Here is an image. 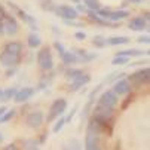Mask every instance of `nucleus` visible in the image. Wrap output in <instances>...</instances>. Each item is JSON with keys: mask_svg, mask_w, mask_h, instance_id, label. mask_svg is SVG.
Listing matches in <instances>:
<instances>
[{"mask_svg": "<svg viewBox=\"0 0 150 150\" xmlns=\"http://www.w3.org/2000/svg\"><path fill=\"white\" fill-rule=\"evenodd\" d=\"M21 51H23V46L18 42H11L8 43L3 49V52L0 54V64L5 67H13L19 62L21 58Z\"/></svg>", "mask_w": 150, "mask_h": 150, "instance_id": "1", "label": "nucleus"}, {"mask_svg": "<svg viewBox=\"0 0 150 150\" xmlns=\"http://www.w3.org/2000/svg\"><path fill=\"white\" fill-rule=\"evenodd\" d=\"M98 123L94 120V122H89L88 125V129H86V140H85V147L88 150H95L98 149Z\"/></svg>", "mask_w": 150, "mask_h": 150, "instance_id": "2", "label": "nucleus"}, {"mask_svg": "<svg viewBox=\"0 0 150 150\" xmlns=\"http://www.w3.org/2000/svg\"><path fill=\"white\" fill-rule=\"evenodd\" d=\"M67 110V101L64 98H58L52 103L51 109H49V115H48V122L55 120L57 117H59L64 112Z\"/></svg>", "mask_w": 150, "mask_h": 150, "instance_id": "3", "label": "nucleus"}, {"mask_svg": "<svg viewBox=\"0 0 150 150\" xmlns=\"http://www.w3.org/2000/svg\"><path fill=\"white\" fill-rule=\"evenodd\" d=\"M37 62L40 69L43 70H51L54 67V59H52V54L49 48H42L37 52Z\"/></svg>", "mask_w": 150, "mask_h": 150, "instance_id": "4", "label": "nucleus"}, {"mask_svg": "<svg viewBox=\"0 0 150 150\" xmlns=\"http://www.w3.org/2000/svg\"><path fill=\"white\" fill-rule=\"evenodd\" d=\"M113 115V109L112 107H107L103 104H98L95 109H94V120L97 123H104L107 122Z\"/></svg>", "mask_w": 150, "mask_h": 150, "instance_id": "5", "label": "nucleus"}, {"mask_svg": "<svg viewBox=\"0 0 150 150\" xmlns=\"http://www.w3.org/2000/svg\"><path fill=\"white\" fill-rule=\"evenodd\" d=\"M55 13L64 19H74L77 18V9L71 8V6H67V5H61V6H57L55 8Z\"/></svg>", "mask_w": 150, "mask_h": 150, "instance_id": "6", "label": "nucleus"}, {"mask_svg": "<svg viewBox=\"0 0 150 150\" xmlns=\"http://www.w3.org/2000/svg\"><path fill=\"white\" fill-rule=\"evenodd\" d=\"M98 13L105 18L107 21H119V19H123L129 15L128 11H104V9H100Z\"/></svg>", "mask_w": 150, "mask_h": 150, "instance_id": "7", "label": "nucleus"}, {"mask_svg": "<svg viewBox=\"0 0 150 150\" xmlns=\"http://www.w3.org/2000/svg\"><path fill=\"white\" fill-rule=\"evenodd\" d=\"M98 104H103V105H107V107H113L117 104V94L115 91H105L101 94L100 100H98Z\"/></svg>", "mask_w": 150, "mask_h": 150, "instance_id": "8", "label": "nucleus"}, {"mask_svg": "<svg viewBox=\"0 0 150 150\" xmlns=\"http://www.w3.org/2000/svg\"><path fill=\"white\" fill-rule=\"evenodd\" d=\"M113 91L117 94V95H125L131 91V82L126 80V79H122V80H117L113 86Z\"/></svg>", "mask_w": 150, "mask_h": 150, "instance_id": "9", "label": "nucleus"}, {"mask_svg": "<svg viewBox=\"0 0 150 150\" xmlns=\"http://www.w3.org/2000/svg\"><path fill=\"white\" fill-rule=\"evenodd\" d=\"M146 71H147V69L138 70V71H135L134 74H131V77H129L131 85H134V86H140V85L146 83V82H147V74H146Z\"/></svg>", "mask_w": 150, "mask_h": 150, "instance_id": "10", "label": "nucleus"}, {"mask_svg": "<svg viewBox=\"0 0 150 150\" xmlns=\"http://www.w3.org/2000/svg\"><path fill=\"white\" fill-rule=\"evenodd\" d=\"M42 120H43V115H42V112H33V113H30L27 116L25 123L30 128H37V126H40Z\"/></svg>", "mask_w": 150, "mask_h": 150, "instance_id": "11", "label": "nucleus"}, {"mask_svg": "<svg viewBox=\"0 0 150 150\" xmlns=\"http://www.w3.org/2000/svg\"><path fill=\"white\" fill-rule=\"evenodd\" d=\"M34 94V89L33 88H23V89H19L15 95V101L16 103H24L27 100H30Z\"/></svg>", "mask_w": 150, "mask_h": 150, "instance_id": "12", "label": "nucleus"}, {"mask_svg": "<svg viewBox=\"0 0 150 150\" xmlns=\"http://www.w3.org/2000/svg\"><path fill=\"white\" fill-rule=\"evenodd\" d=\"M5 31L8 34H16L18 33V23L15 21V18H11V16H6L5 18Z\"/></svg>", "mask_w": 150, "mask_h": 150, "instance_id": "13", "label": "nucleus"}, {"mask_svg": "<svg viewBox=\"0 0 150 150\" xmlns=\"http://www.w3.org/2000/svg\"><path fill=\"white\" fill-rule=\"evenodd\" d=\"M129 28L134 30V31H141L146 28V18L143 16H137V18H132L129 21Z\"/></svg>", "mask_w": 150, "mask_h": 150, "instance_id": "14", "label": "nucleus"}, {"mask_svg": "<svg viewBox=\"0 0 150 150\" xmlns=\"http://www.w3.org/2000/svg\"><path fill=\"white\" fill-rule=\"evenodd\" d=\"M89 80H91V77H89L88 74H82L80 77H77V79H74V80H73L70 89H71V91H77L79 88H82V86H83V85H86Z\"/></svg>", "mask_w": 150, "mask_h": 150, "instance_id": "15", "label": "nucleus"}, {"mask_svg": "<svg viewBox=\"0 0 150 150\" xmlns=\"http://www.w3.org/2000/svg\"><path fill=\"white\" fill-rule=\"evenodd\" d=\"M61 58H62V62L64 64H69V66H70V64H76V62L80 61V57L77 54H71V52H66Z\"/></svg>", "mask_w": 150, "mask_h": 150, "instance_id": "16", "label": "nucleus"}, {"mask_svg": "<svg viewBox=\"0 0 150 150\" xmlns=\"http://www.w3.org/2000/svg\"><path fill=\"white\" fill-rule=\"evenodd\" d=\"M40 43H42V40H40L39 34L31 33V34L28 36V46H30V48H39Z\"/></svg>", "mask_w": 150, "mask_h": 150, "instance_id": "17", "label": "nucleus"}, {"mask_svg": "<svg viewBox=\"0 0 150 150\" xmlns=\"http://www.w3.org/2000/svg\"><path fill=\"white\" fill-rule=\"evenodd\" d=\"M88 16H89V19L95 21L97 24H103V25H107V24H109V23H107V19H105V18H103V16H101L100 13H95L94 11H91Z\"/></svg>", "mask_w": 150, "mask_h": 150, "instance_id": "18", "label": "nucleus"}, {"mask_svg": "<svg viewBox=\"0 0 150 150\" xmlns=\"http://www.w3.org/2000/svg\"><path fill=\"white\" fill-rule=\"evenodd\" d=\"M129 42V39L128 37H110L109 40H107V43L112 45V46H116V45H125Z\"/></svg>", "mask_w": 150, "mask_h": 150, "instance_id": "19", "label": "nucleus"}, {"mask_svg": "<svg viewBox=\"0 0 150 150\" xmlns=\"http://www.w3.org/2000/svg\"><path fill=\"white\" fill-rule=\"evenodd\" d=\"M16 92H18V89H16L15 86H12V88H9V89H6V91H3V95H2V100H3V101H9V100H12V98H15V95H16Z\"/></svg>", "mask_w": 150, "mask_h": 150, "instance_id": "20", "label": "nucleus"}, {"mask_svg": "<svg viewBox=\"0 0 150 150\" xmlns=\"http://www.w3.org/2000/svg\"><path fill=\"white\" fill-rule=\"evenodd\" d=\"M117 55H122V57H140V55H143V51H138V49H128V51H120V52H117Z\"/></svg>", "mask_w": 150, "mask_h": 150, "instance_id": "21", "label": "nucleus"}, {"mask_svg": "<svg viewBox=\"0 0 150 150\" xmlns=\"http://www.w3.org/2000/svg\"><path fill=\"white\" fill-rule=\"evenodd\" d=\"M83 73L80 71V70H74V69H70V70H67L66 71V77L67 79H71V80H74V79H77V77H80Z\"/></svg>", "mask_w": 150, "mask_h": 150, "instance_id": "22", "label": "nucleus"}, {"mask_svg": "<svg viewBox=\"0 0 150 150\" xmlns=\"http://www.w3.org/2000/svg\"><path fill=\"white\" fill-rule=\"evenodd\" d=\"M15 113H16V112H15L13 109H12V110H6V113H5L2 117H0V123H6V122H9V120L15 116Z\"/></svg>", "mask_w": 150, "mask_h": 150, "instance_id": "23", "label": "nucleus"}, {"mask_svg": "<svg viewBox=\"0 0 150 150\" xmlns=\"http://www.w3.org/2000/svg\"><path fill=\"white\" fill-rule=\"evenodd\" d=\"M126 62H128V57H122V55H116L112 61L113 66H123Z\"/></svg>", "mask_w": 150, "mask_h": 150, "instance_id": "24", "label": "nucleus"}, {"mask_svg": "<svg viewBox=\"0 0 150 150\" xmlns=\"http://www.w3.org/2000/svg\"><path fill=\"white\" fill-rule=\"evenodd\" d=\"M92 43L97 46V48H103V46H105V43H107V40L104 39V37H101V36H97V37H94V40H92Z\"/></svg>", "mask_w": 150, "mask_h": 150, "instance_id": "25", "label": "nucleus"}, {"mask_svg": "<svg viewBox=\"0 0 150 150\" xmlns=\"http://www.w3.org/2000/svg\"><path fill=\"white\" fill-rule=\"evenodd\" d=\"M85 3H86V6L92 11H100V3L97 2V0H83Z\"/></svg>", "mask_w": 150, "mask_h": 150, "instance_id": "26", "label": "nucleus"}, {"mask_svg": "<svg viewBox=\"0 0 150 150\" xmlns=\"http://www.w3.org/2000/svg\"><path fill=\"white\" fill-rule=\"evenodd\" d=\"M66 122H67L66 119H59V120L55 123V126H54V132H59V131L62 129V126L66 125Z\"/></svg>", "mask_w": 150, "mask_h": 150, "instance_id": "27", "label": "nucleus"}, {"mask_svg": "<svg viewBox=\"0 0 150 150\" xmlns=\"http://www.w3.org/2000/svg\"><path fill=\"white\" fill-rule=\"evenodd\" d=\"M54 46L57 48V51H58V54H59L61 57H62L64 54H66V51H64V46L59 43V42H55V45H54Z\"/></svg>", "mask_w": 150, "mask_h": 150, "instance_id": "28", "label": "nucleus"}, {"mask_svg": "<svg viewBox=\"0 0 150 150\" xmlns=\"http://www.w3.org/2000/svg\"><path fill=\"white\" fill-rule=\"evenodd\" d=\"M138 43H143V45L150 43V36H141V37H138Z\"/></svg>", "mask_w": 150, "mask_h": 150, "instance_id": "29", "label": "nucleus"}, {"mask_svg": "<svg viewBox=\"0 0 150 150\" xmlns=\"http://www.w3.org/2000/svg\"><path fill=\"white\" fill-rule=\"evenodd\" d=\"M74 37H76L77 40H83V39L86 37V36H85V33H82V31H77V33L74 34Z\"/></svg>", "mask_w": 150, "mask_h": 150, "instance_id": "30", "label": "nucleus"}, {"mask_svg": "<svg viewBox=\"0 0 150 150\" xmlns=\"http://www.w3.org/2000/svg\"><path fill=\"white\" fill-rule=\"evenodd\" d=\"M6 18V13H5V11H3V8L0 6V23H2V19H5Z\"/></svg>", "mask_w": 150, "mask_h": 150, "instance_id": "31", "label": "nucleus"}, {"mask_svg": "<svg viewBox=\"0 0 150 150\" xmlns=\"http://www.w3.org/2000/svg\"><path fill=\"white\" fill-rule=\"evenodd\" d=\"M6 110H8L6 107H0V117H2V116H3L5 113H6Z\"/></svg>", "mask_w": 150, "mask_h": 150, "instance_id": "32", "label": "nucleus"}, {"mask_svg": "<svg viewBox=\"0 0 150 150\" xmlns=\"http://www.w3.org/2000/svg\"><path fill=\"white\" fill-rule=\"evenodd\" d=\"M3 33H5V25H3L2 23H0V36H2Z\"/></svg>", "mask_w": 150, "mask_h": 150, "instance_id": "33", "label": "nucleus"}, {"mask_svg": "<svg viewBox=\"0 0 150 150\" xmlns=\"http://www.w3.org/2000/svg\"><path fill=\"white\" fill-rule=\"evenodd\" d=\"M146 74H147V83H150V69H147Z\"/></svg>", "mask_w": 150, "mask_h": 150, "instance_id": "34", "label": "nucleus"}, {"mask_svg": "<svg viewBox=\"0 0 150 150\" xmlns=\"http://www.w3.org/2000/svg\"><path fill=\"white\" fill-rule=\"evenodd\" d=\"M5 149H6V150H11V149H16V147H15L13 144H11V146H6Z\"/></svg>", "mask_w": 150, "mask_h": 150, "instance_id": "35", "label": "nucleus"}, {"mask_svg": "<svg viewBox=\"0 0 150 150\" xmlns=\"http://www.w3.org/2000/svg\"><path fill=\"white\" fill-rule=\"evenodd\" d=\"M77 11H85V8L82 5H77Z\"/></svg>", "mask_w": 150, "mask_h": 150, "instance_id": "36", "label": "nucleus"}, {"mask_svg": "<svg viewBox=\"0 0 150 150\" xmlns=\"http://www.w3.org/2000/svg\"><path fill=\"white\" fill-rule=\"evenodd\" d=\"M2 95H3V91H2V89H0V100H2Z\"/></svg>", "mask_w": 150, "mask_h": 150, "instance_id": "37", "label": "nucleus"}, {"mask_svg": "<svg viewBox=\"0 0 150 150\" xmlns=\"http://www.w3.org/2000/svg\"><path fill=\"white\" fill-rule=\"evenodd\" d=\"M131 2H135V3H138V2H140V0H131Z\"/></svg>", "mask_w": 150, "mask_h": 150, "instance_id": "38", "label": "nucleus"}, {"mask_svg": "<svg viewBox=\"0 0 150 150\" xmlns=\"http://www.w3.org/2000/svg\"><path fill=\"white\" fill-rule=\"evenodd\" d=\"M146 18H147V19H150V13H147V16H146Z\"/></svg>", "mask_w": 150, "mask_h": 150, "instance_id": "39", "label": "nucleus"}, {"mask_svg": "<svg viewBox=\"0 0 150 150\" xmlns=\"http://www.w3.org/2000/svg\"><path fill=\"white\" fill-rule=\"evenodd\" d=\"M3 140V137H2V134H0V141H2Z\"/></svg>", "mask_w": 150, "mask_h": 150, "instance_id": "40", "label": "nucleus"}, {"mask_svg": "<svg viewBox=\"0 0 150 150\" xmlns=\"http://www.w3.org/2000/svg\"><path fill=\"white\" fill-rule=\"evenodd\" d=\"M73 2H74V3H79V0H73Z\"/></svg>", "mask_w": 150, "mask_h": 150, "instance_id": "41", "label": "nucleus"}, {"mask_svg": "<svg viewBox=\"0 0 150 150\" xmlns=\"http://www.w3.org/2000/svg\"><path fill=\"white\" fill-rule=\"evenodd\" d=\"M147 55H150V49H149V51H147Z\"/></svg>", "mask_w": 150, "mask_h": 150, "instance_id": "42", "label": "nucleus"}]
</instances>
